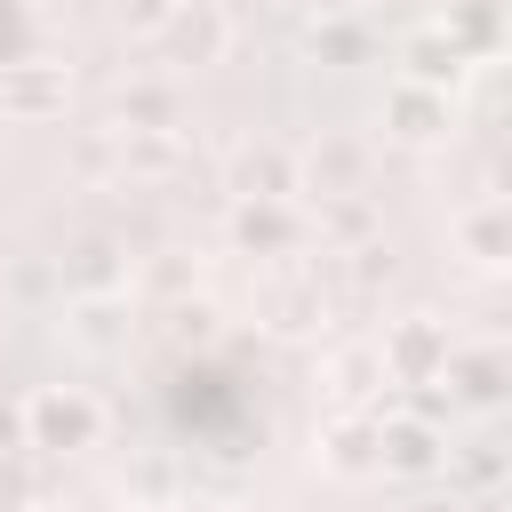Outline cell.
Here are the masks:
<instances>
[{
  "instance_id": "1",
  "label": "cell",
  "mask_w": 512,
  "mask_h": 512,
  "mask_svg": "<svg viewBox=\"0 0 512 512\" xmlns=\"http://www.w3.org/2000/svg\"><path fill=\"white\" fill-rule=\"evenodd\" d=\"M16 416H24V448H40V456H80L104 440V400L88 384H32L16 400Z\"/></svg>"
},
{
  "instance_id": "2",
  "label": "cell",
  "mask_w": 512,
  "mask_h": 512,
  "mask_svg": "<svg viewBox=\"0 0 512 512\" xmlns=\"http://www.w3.org/2000/svg\"><path fill=\"white\" fill-rule=\"evenodd\" d=\"M152 48H160V64H168V72H200V64H224V48H232V16H224L216 0H176V8L160 16Z\"/></svg>"
},
{
  "instance_id": "3",
  "label": "cell",
  "mask_w": 512,
  "mask_h": 512,
  "mask_svg": "<svg viewBox=\"0 0 512 512\" xmlns=\"http://www.w3.org/2000/svg\"><path fill=\"white\" fill-rule=\"evenodd\" d=\"M448 352H456V336H448V320H432V312H408V320H392L384 328V344H376V360H384V384H440V368H448Z\"/></svg>"
},
{
  "instance_id": "4",
  "label": "cell",
  "mask_w": 512,
  "mask_h": 512,
  "mask_svg": "<svg viewBox=\"0 0 512 512\" xmlns=\"http://www.w3.org/2000/svg\"><path fill=\"white\" fill-rule=\"evenodd\" d=\"M112 128L120 136H176L184 128V88L176 72H136L112 88Z\"/></svg>"
},
{
  "instance_id": "5",
  "label": "cell",
  "mask_w": 512,
  "mask_h": 512,
  "mask_svg": "<svg viewBox=\"0 0 512 512\" xmlns=\"http://www.w3.org/2000/svg\"><path fill=\"white\" fill-rule=\"evenodd\" d=\"M440 464H448V432H440V424L376 408V472H392V480H424V472H440Z\"/></svg>"
},
{
  "instance_id": "6",
  "label": "cell",
  "mask_w": 512,
  "mask_h": 512,
  "mask_svg": "<svg viewBox=\"0 0 512 512\" xmlns=\"http://www.w3.org/2000/svg\"><path fill=\"white\" fill-rule=\"evenodd\" d=\"M72 96V72L56 56H8L0 64V120H56Z\"/></svg>"
},
{
  "instance_id": "7",
  "label": "cell",
  "mask_w": 512,
  "mask_h": 512,
  "mask_svg": "<svg viewBox=\"0 0 512 512\" xmlns=\"http://www.w3.org/2000/svg\"><path fill=\"white\" fill-rule=\"evenodd\" d=\"M224 240H232L240 256H296L304 216H296V200H232Z\"/></svg>"
},
{
  "instance_id": "8",
  "label": "cell",
  "mask_w": 512,
  "mask_h": 512,
  "mask_svg": "<svg viewBox=\"0 0 512 512\" xmlns=\"http://www.w3.org/2000/svg\"><path fill=\"white\" fill-rule=\"evenodd\" d=\"M368 184V144L360 136H320L312 152H296V192L328 200V192H360Z\"/></svg>"
},
{
  "instance_id": "9",
  "label": "cell",
  "mask_w": 512,
  "mask_h": 512,
  "mask_svg": "<svg viewBox=\"0 0 512 512\" xmlns=\"http://www.w3.org/2000/svg\"><path fill=\"white\" fill-rule=\"evenodd\" d=\"M232 200H296V152L288 144H240L224 160Z\"/></svg>"
},
{
  "instance_id": "10",
  "label": "cell",
  "mask_w": 512,
  "mask_h": 512,
  "mask_svg": "<svg viewBox=\"0 0 512 512\" xmlns=\"http://www.w3.org/2000/svg\"><path fill=\"white\" fill-rule=\"evenodd\" d=\"M464 72H472V56H464V48H456L440 24H424V32H408V40H400V80L456 96V88H464Z\"/></svg>"
},
{
  "instance_id": "11",
  "label": "cell",
  "mask_w": 512,
  "mask_h": 512,
  "mask_svg": "<svg viewBox=\"0 0 512 512\" xmlns=\"http://www.w3.org/2000/svg\"><path fill=\"white\" fill-rule=\"evenodd\" d=\"M448 240H456V256H464V264L504 272V264H512V208H504V200H472V208L448 224Z\"/></svg>"
},
{
  "instance_id": "12",
  "label": "cell",
  "mask_w": 512,
  "mask_h": 512,
  "mask_svg": "<svg viewBox=\"0 0 512 512\" xmlns=\"http://www.w3.org/2000/svg\"><path fill=\"white\" fill-rule=\"evenodd\" d=\"M448 104H456V96H440V88L392 80V96H384V136H400V144H440V136H448Z\"/></svg>"
},
{
  "instance_id": "13",
  "label": "cell",
  "mask_w": 512,
  "mask_h": 512,
  "mask_svg": "<svg viewBox=\"0 0 512 512\" xmlns=\"http://www.w3.org/2000/svg\"><path fill=\"white\" fill-rule=\"evenodd\" d=\"M440 392H448V408H456V400H464V408H496V400H504V352H496V344H472V352L456 344L448 368H440Z\"/></svg>"
},
{
  "instance_id": "14",
  "label": "cell",
  "mask_w": 512,
  "mask_h": 512,
  "mask_svg": "<svg viewBox=\"0 0 512 512\" xmlns=\"http://www.w3.org/2000/svg\"><path fill=\"white\" fill-rule=\"evenodd\" d=\"M320 464L336 480H368L376 472V408H336V424L320 432Z\"/></svg>"
},
{
  "instance_id": "15",
  "label": "cell",
  "mask_w": 512,
  "mask_h": 512,
  "mask_svg": "<svg viewBox=\"0 0 512 512\" xmlns=\"http://www.w3.org/2000/svg\"><path fill=\"white\" fill-rule=\"evenodd\" d=\"M320 320H328L320 280H272V288H264V328H272V336H312Z\"/></svg>"
},
{
  "instance_id": "16",
  "label": "cell",
  "mask_w": 512,
  "mask_h": 512,
  "mask_svg": "<svg viewBox=\"0 0 512 512\" xmlns=\"http://www.w3.org/2000/svg\"><path fill=\"white\" fill-rule=\"evenodd\" d=\"M432 24H440V32L480 64V56H496V40H504V0H448Z\"/></svg>"
},
{
  "instance_id": "17",
  "label": "cell",
  "mask_w": 512,
  "mask_h": 512,
  "mask_svg": "<svg viewBox=\"0 0 512 512\" xmlns=\"http://www.w3.org/2000/svg\"><path fill=\"white\" fill-rule=\"evenodd\" d=\"M64 288H72V296H120V288H128L120 248H112V240H80L72 264H64Z\"/></svg>"
},
{
  "instance_id": "18",
  "label": "cell",
  "mask_w": 512,
  "mask_h": 512,
  "mask_svg": "<svg viewBox=\"0 0 512 512\" xmlns=\"http://www.w3.org/2000/svg\"><path fill=\"white\" fill-rule=\"evenodd\" d=\"M328 384H336L344 408H368V400L384 392V360H376V344H344V352L328 360Z\"/></svg>"
},
{
  "instance_id": "19",
  "label": "cell",
  "mask_w": 512,
  "mask_h": 512,
  "mask_svg": "<svg viewBox=\"0 0 512 512\" xmlns=\"http://www.w3.org/2000/svg\"><path fill=\"white\" fill-rule=\"evenodd\" d=\"M320 240H336V248L376 240V208H368V192H328V200H320Z\"/></svg>"
},
{
  "instance_id": "20",
  "label": "cell",
  "mask_w": 512,
  "mask_h": 512,
  "mask_svg": "<svg viewBox=\"0 0 512 512\" xmlns=\"http://www.w3.org/2000/svg\"><path fill=\"white\" fill-rule=\"evenodd\" d=\"M312 56H328V64H360V56H368V32H360L344 8H320V24H312Z\"/></svg>"
},
{
  "instance_id": "21",
  "label": "cell",
  "mask_w": 512,
  "mask_h": 512,
  "mask_svg": "<svg viewBox=\"0 0 512 512\" xmlns=\"http://www.w3.org/2000/svg\"><path fill=\"white\" fill-rule=\"evenodd\" d=\"M72 336L104 352V344L120 336V296H72Z\"/></svg>"
},
{
  "instance_id": "22",
  "label": "cell",
  "mask_w": 512,
  "mask_h": 512,
  "mask_svg": "<svg viewBox=\"0 0 512 512\" xmlns=\"http://www.w3.org/2000/svg\"><path fill=\"white\" fill-rule=\"evenodd\" d=\"M160 168H176V136H120V176H160Z\"/></svg>"
},
{
  "instance_id": "23",
  "label": "cell",
  "mask_w": 512,
  "mask_h": 512,
  "mask_svg": "<svg viewBox=\"0 0 512 512\" xmlns=\"http://www.w3.org/2000/svg\"><path fill=\"white\" fill-rule=\"evenodd\" d=\"M168 8H176V0H120V24H128V32H144V40H152V32H160V16H168Z\"/></svg>"
},
{
  "instance_id": "24",
  "label": "cell",
  "mask_w": 512,
  "mask_h": 512,
  "mask_svg": "<svg viewBox=\"0 0 512 512\" xmlns=\"http://www.w3.org/2000/svg\"><path fill=\"white\" fill-rule=\"evenodd\" d=\"M400 512H472V496H464V488H424V496H408Z\"/></svg>"
},
{
  "instance_id": "25",
  "label": "cell",
  "mask_w": 512,
  "mask_h": 512,
  "mask_svg": "<svg viewBox=\"0 0 512 512\" xmlns=\"http://www.w3.org/2000/svg\"><path fill=\"white\" fill-rule=\"evenodd\" d=\"M16 504H24V488H16L8 472H0V512H16Z\"/></svg>"
},
{
  "instance_id": "26",
  "label": "cell",
  "mask_w": 512,
  "mask_h": 512,
  "mask_svg": "<svg viewBox=\"0 0 512 512\" xmlns=\"http://www.w3.org/2000/svg\"><path fill=\"white\" fill-rule=\"evenodd\" d=\"M16 512H64V504H56V496H24Z\"/></svg>"
},
{
  "instance_id": "27",
  "label": "cell",
  "mask_w": 512,
  "mask_h": 512,
  "mask_svg": "<svg viewBox=\"0 0 512 512\" xmlns=\"http://www.w3.org/2000/svg\"><path fill=\"white\" fill-rule=\"evenodd\" d=\"M312 8H344V0H312Z\"/></svg>"
}]
</instances>
